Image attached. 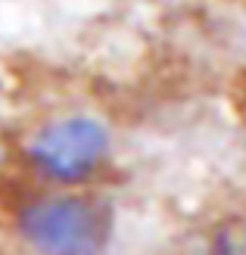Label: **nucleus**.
<instances>
[{
	"instance_id": "nucleus-1",
	"label": "nucleus",
	"mask_w": 246,
	"mask_h": 255,
	"mask_svg": "<svg viewBox=\"0 0 246 255\" xmlns=\"http://www.w3.org/2000/svg\"><path fill=\"white\" fill-rule=\"evenodd\" d=\"M112 128L94 112H59L44 119L22 143V162L34 181L59 190H81L106 171Z\"/></svg>"
},
{
	"instance_id": "nucleus-2",
	"label": "nucleus",
	"mask_w": 246,
	"mask_h": 255,
	"mask_svg": "<svg viewBox=\"0 0 246 255\" xmlns=\"http://www.w3.org/2000/svg\"><path fill=\"white\" fill-rule=\"evenodd\" d=\"M12 227L16 237L34 252L84 255L109 246L115 218L109 202L78 190L50 187V193H37L19 202Z\"/></svg>"
}]
</instances>
